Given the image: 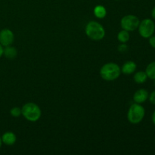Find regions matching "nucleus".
Here are the masks:
<instances>
[{
	"instance_id": "obj_22",
	"label": "nucleus",
	"mask_w": 155,
	"mask_h": 155,
	"mask_svg": "<svg viewBox=\"0 0 155 155\" xmlns=\"http://www.w3.org/2000/svg\"><path fill=\"white\" fill-rule=\"evenodd\" d=\"M151 120H152L153 124H154V125L155 126V110L154 111V113H153L152 117H151Z\"/></svg>"
},
{
	"instance_id": "obj_5",
	"label": "nucleus",
	"mask_w": 155,
	"mask_h": 155,
	"mask_svg": "<svg viewBox=\"0 0 155 155\" xmlns=\"http://www.w3.org/2000/svg\"><path fill=\"white\" fill-rule=\"evenodd\" d=\"M139 33L142 38L148 39L153 36L155 31V24L150 18H145L140 21L138 27Z\"/></svg>"
},
{
	"instance_id": "obj_18",
	"label": "nucleus",
	"mask_w": 155,
	"mask_h": 155,
	"mask_svg": "<svg viewBox=\"0 0 155 155\" xmlns=\"http://www.w3.org/2000/svg\"><path fill=\"white\" fill-rule=\"evenodd\" d=\"M148 99H149L150 102H151V104H154L155 105V90L153 91V92L150 94L149 96H148Z\"/></svg>"
},
{
	"instance_id": "obj_7",
	"label": "nucleus",
	"mask_w": 155,
	"mask_h": 155,
	"mask_svg": "<svg viewBox=\"0 0 155 155\" xmlns=\"http://www.w3.org/2000/svg\"><path fill=\"white\" fill-rule=\"evenodd\" d=\"M15 40L14 33L8 28H4L0 31V44L3 47L12 45Z\"/></svg>"
},
{
	"instance_id": "obj_2",
	"label": "nucleus",
	"mask_w": 155,
	"mask_h": 155,
	"mask_svg": "<svg viewBox=\"0 0 155 155\" xmlns=\"http://www.w3.org/2000/svg\"><path fill=\"white\" fill-rule=\"evenodd\" d=\"M86 34L91 40L100 41L105 36V30L104 27L95 21H89L85 28Z\"/></svg>"
},
{
	"instance_id": "obj_3",
	"label": "nucleus",
	"mask_w": 155,
	"mask_h": 155,
	"mask_svg": "<svg viewBox=\"0 0 155 155\" xmlns=\"http://www.w3.org/2000/svg\"><path fill=\"white\" fill-rule=\"evenodd\" d=\"M21 115L30 122H36L42 116V110L38 104L28 102L21 107Z\"/></svg>"
},
{
	"instance_id": "obj_20",
	"label": "nucleus",
	"mask_w": 155,
	"mask_h": 155,
	"mask_svg": "<svg viewBox=\"0 0 155 155\" xmlns=\"http://www.w3.org/2000/svg\"><path fill=\"white\" fill-rule=\"evenodd\" d=\"M3 51H4V47L0 44V58L3 55Z\"/></svg>"
},
{
	"instance_id": "obj_10",
	"label": "nucleus",
	"mask_w": 155,
	"mask_h": 155,
	"mask_svg": "<svg viewBox=\"0 0 155 155\" xmlns=\"http://www.w3.org/2000/svg\"><path fill=\"white\" fill-rule=\"evenodd\" d=\"M137 68V65L133 61H128L125 62L123 64L121 69V73L126 75H130V74H133L135 71H136Z\"/></svg>"
},
{
	"instance_id": "obj_16",
	"label": "nucleus",
	"mask_w": 155,
	"mask_h": 155,
	"mask_svg": "<svg viewBox=\"0 0 155 155\" xmlns=\"http://www.w3.org/2000/svg\"><path fill=\"white\" fill-rule=\"evenodd\" d=\"M10 114L13 117H19L21 115V108L18 107H14L10 110Z\"/></svg>"
},
{
	"instance_id": "obj_1",
	"label": "nucleus",
	"mask_w": 155,
	"mask_h": 155,
	"mask_svg": "<svg viewBox=\"0 0 155 155\" xmlns=\"http://www.w3.org/2000/svg\"><path fill=\"white\" fill-rule=\"evenodd\" d=\"M121 69L119 65L114 62H109L103 65L100 69V76L106 81H114L120 77Z\"/></svg>"
},
{
	"instance_id": "obj_8",
	"label": "nucleus",
	"mask_w": 155,
	"mask_h": 155,
	"mask_svg": "<svg viewBox=\"0 0 155 155\" xmlns=\"http://www.w3.org/2000/svg\"><path fill=\"white\" fill-rule=\"evenodd\" d=\"M148 96H149V93H148V92L146 89H138L135 92L134 95H133V99L135 103L142 104V103L145 102L148 99Z\"/></svg>"
},
{
	"instance_id": "obj_4",
	"label": "nucleus",
	"mask_w": 155,
	"mask_h": 155,
	"mask_svg": "<svg viewBox=\"0 0 155 155\" xmlns=\"http://www.w3.org/2000/svg\"><path fill=\"white\" fill-rule=\"evenodd\" d=\"M145 110L141 104L134 103L131 104L127 112V119L132 124H138L143 120Z\"/></svg>"
},
{
	"instance_id": "obj_17",
	"label": "nucleus",
	"mask_w": 155,
	"mask_h": 155,
	"mask_svg": "<svg viewBox=\"0 0 155 155\" xmlns=\"http://www.w3.org/2000/svg\"><path fill=\"white\" fill-rule=\"evenodd\" d=\"M127 49H128V47L126 45V43H121V45H120L118 47V51L120 52H125L126 51H127Z\"/></svg>"
},
{
	"instance_id": "obj_23",
	"label": "nucleus",
	"mask_w": 155,
	"mask_h": 155,
	"mask_svg": "<svg viewBox=\"0 0 155 155\" xmlns=\"http://www.w3.org/2000/svg\"><path fill=\"white\" fill-rule=\"evenodd\" d=\"M2 145V138L1 136H0V148H1Z\"/></svg>"
},
{
	"instance_id": "obj_15",
	"label": "nucleus",
	"mask_w": 155,
	"mask_h": 155,
	"mask_svg": "<svg viewBox=\"0 0 155 155\" xmlns=\"http://www.w3.org/2000/svg\"><path fill=\"white\" fill-rule=\"evenodd\" d=\"M145 73L148 76V78L155 80V61L151 62L147 66L146 69H145Z\"/></svg>"
},
{
	"instance_id": "obj_19",
	"label": "nucleus",
	"mask_w": 155,
	"mask_h": 155,
	"mask_svg": "<svg viewBox=\"0 0 155 155\" xmlns=\"http://www.w3.org/2000/svg\"><path fill=\"white\" fill-rule=\"evenodd\" d=\"M148 42L153 48H155V36L153 35L151 37L148 38Z\"/></svg>"
},
{
	"instance_id": "obj_13",
	"label": "nucleus",
	"mask_w": 155,
	"mask_h": 155,
	"mask_svg": "<svg viewBox=\"0 0 155 155\" xmlns=\"http://www.w3.org/2000/svg\"><path fill=\"white\" fill-rule=\"evenodd\" d=\"M94 15L97 18L103 19L107 15V10L103 5H98L95 6V8H94Z\"/></svg>"
},
{
	"instance_id": "obj_12",
	"label": "nucleus",
	"mask_w": 155,
	"mask_h": 155,
	"mask_svg": "<svg viewBox=\"0 0 155 155\" xmlns=\"http://www.w3.org/2000/svg\"><path fill=\"white\" fill-rule=\"evenodd\" d=\"M133 80H134L135 83L137 84H142L145 83L148 80V76H147L145 71H138L135 74L134 77H133Z\"/></svg>"
},
{
	"instance_id": "obj_21",
	"label": "nucleus",
	"mask_w": 155,
	"mask_h": 155,
	"mask_svg": "<svg viewBox=\"0 0 155 155\" xmlns=\"http://www.w3.org/2000/svg\"><path fill=\"white\" fill-rule=\"evenodd\" d=\"M151 17H152L153 19L155 20V6L153 8L152 11H151Z\"/></svg>"
},
{
	"instance_id": "obj_14",
	"label": "nucleus",
	"mask_w": 155,
	"mask_h": 155,
	"mask_svg": "<svg viewBox=\"0 0 155 155\" xmlns=\"http://www.w3.org/2000/svg\"><path fill=\"white\" fill-rule=\"evenodd\" d=\"M130 39V32L125 30H122L117 34V40L120 43H127Z\"/></svg>"
},
{
	"instance_id": "obj_11",
	"label": "nucleus",
	"mask_w": 155,
	"mask_h": 155,
	"mask_svg": "<svg viewBox=\"0 0 155 155\" xmlns=\"http://www.w3.org/2000/svg\"><path fill=\"white\" fill-rule=\"evenodd\" d=\"M3 55H5V57L9 60H13L18 55V51H17L16 48L12 46V45H8V46L4 47Z\"/></svg>"
},
{
	"instance_id": "obj_6",
	"label": "nucleus",
	"mask_w": 155,
	"mask_h": 155,
	"mask_svg": "<svg viewBox=\"0 0 155 155\" xmlns=\"http://www.w3.org/2000/svg\"><path fill=\"white\" fill-rule=\"evenodd\" d=\"M139 18L134 15H127L123 17L120 21V26L123 30L131 32L137 30L139 25Z\"/></svg>"
},
{
	"instance_id": "obj_9",
	"label": "nucleus",
	"mask_w": 155,
	"mask_h": 155,
	"mask_svg": "<svg viewBox=\"0 0 155 155\" xmlns=\"http://www.w3.org/2000/svg\"><path fill=\"white\" fill-rule=\"evenodd\" d=\"M2 144H5L8 146H12V145H15V142L17 141V136L13 132L8 131L5 132L4 134L2 136Z\"/></svg>"
},
{
	"instance_id": "obj_24",
	"label": "nucleus",
	"mask_w": 155,
	"mask_h": 155,
	"mask_svg": "<svg viewBox=\"0 0 155 155\" xmlns=\"http://www.w3.org/2000/svg\"><path fill=\"white\" fill-rule=\"evenodd\" d=\"M116 1H120V0H116Z\"/></svg>"
}]
</instances>
